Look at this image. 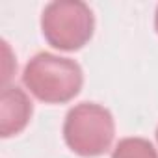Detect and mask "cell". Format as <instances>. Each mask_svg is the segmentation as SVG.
<instances>
[{"label":"cell","instance_id":"1","mask_svg":"<svg viewBox=\"0 0 158 158\" xmlns=\"http://www.w3.org/2000/svg\"><path fill=\"white\" fill-rule=\"evenodd\" d=\"M23 84L37 101L47 104H63L80 93L84 73L71 58L39 52L26 63Z\"/></svg>","mask_w":158,"mask_h":158},{"label":"cell","instance_id":"2","mask_svg":"<svg viewBox=\"0 0 158 158\" xmlns=\"http://www.w3.org/2000/svg\"><path fill=\"white\" fill-rule=\"evenodd\" d=\"M115 123L101 104L80 102L73 106L63 121V138L67 147L78 156L93 158L104 154L114 141Z\"/></svg>","mask_w":158,"mask_h":158},{"label":"cell","instance_id":"3","mask_svg":"<svg viewBox=\"0 0 158 158\" xmlns=\"http://www.w3.org/2000/svg\"><path fill=\"white\" fill-rule=\"evenodd\" d=\"M93 30V11L80 0H56L41 13L43 37L58 50H80L91 39Z\"/></svg>","mask_w":158,"mask_h":158},{"label":"cell","instance_id":"4","mask_svg":"<svg viewBox=\"0 0 158 158\" xmlns=\"http://www.w3.org/2000/svg\"><path fill=\"white\" fill-rule=\"evenodd\" d=\"M34 106L30 97L17 86H4L0 104V134L2 138L23 132L32 117Z\"/></svg>","mask_w":158,"mask_h":158},{"label":"cell","instance_id":"5","mask_svg":"<svg viewBox=\"0 0 158 158\" xmlns=\"http://www.w3.org/2000/svg\"><path fill=\"white\" fill-rule=\"evenodd\" d=\"M112 158H158V154L145 138H123L114 147Z\"/></svg>","mask_w":158,"mask_h":158},{"label":"cell","instance_id":"6","mask_svg":"<svg viewBox=\"0 0 158 158\" xmlns=\"http://www.w3.org/2000/svg\"><path fill=\"white\" fill-rule=\"evenodd\" d=\"M154 28L158 32V8H156V15H154Z\"/></svg>","mask_w":158,"mask_h":158},{"label":"cell","instance_id":"7","mask_svg":"<svg viewBox=\"0 0 158 158\" xmlns=\"http://www.w3.org/2000/svg\"><path fill=\"white\" fill-rule=\"evenodd\" d=\"M156 139H158V128H156Z\"/></svg>","mask_w":158,"mask_h":158}]
</instances>
